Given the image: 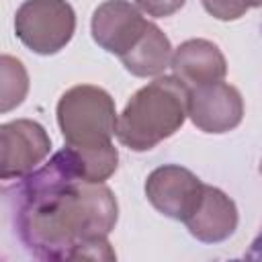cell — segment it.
Listing matches in <instances>:
<instances>
[{
  "mask_svg": "<svg viewBox=\"0 0 262 262\" xmlns=\"http://www.w3.org/2000/svg\"><path fill=\"white\" fill-rule=\"evenodd\" d=\"M188 117L203 133H227L244 119V98L239 90L225 82H211L190 88Z\"/></svg>",
  "mask_w": 262,
  "mask_h": 262,
  "instance_id": "8",
  "label": "cell"
},
{
  "mask_svg": "<svg viewBox=\"0 0 262 262\" xmlns=\"http://www.w3.org/2000/svg\"><path fill=\"white\" fill-rule=\"evenodd\" d=\"M188 96L190 88L174 74L158 76L125 104L117 121V139L133 151L154 149L184 125Z\"/></svg>",
  "mask_w": 262,
  "mask_h": 262,
  "instance_id": "2",
  "label": "cell"
},
{
  "mask_svg": "<svg viewBox=\"0 0 262 262\" xmlns=\"http://www.w3.org/2000/svg\"><path fill=\"white\" fill-rule=\"evenodd\" d=\"M172 74L182 80L188 88L219 82L227 74V61L221 49L209 39H186L182 41L170 61Z\"/></svg>",
  "mask_w": 262,
  "mask_h": 262,
  "instance_id": "10",
  "label": "cell"
},
{
  "mask_svg": "<svg viewBox=\"0 0 262 262\" xmlns=\"http://www.w3.org/2000/svg\"><path fill=\"white\" fill-rule=\"evenodd\" d=\"M51 151V137L33 119L0 125V178L12 180L33 172Z\"/></svg>",
  "mask_w": 262,
  "mask_h": 262,
  "instance_id": "5",
  "label": "cell"
},
{
  "mask_svg": "<svg viewBox=\"0 0 262 262\" xmlns=\"http://www.w3.org/2000/svg\"><path fill=\"white\" fill-rule=\"evenodd\" d=\"M57 125L66 145L100 147L113 143L117 135V108L113 96L94 84L68 88L55 108Z\"/></svg>",
  "mask_w": 262,
  "mask_h": 262,
  "instance_id": "3",
  "label": "cell"
},
{
  "mask_svg": "<svg viewBox=\"0 0 262 262\" xmlns=\"http://www.w3.org/2000/svg\"><path fill=\"white\" fill-rule=\"evenodd\" d=\"M172 53L174 49L166 33L156 23H149L137 45L119 59L123 61L129 74L137 78H151V76H160L170 66Z\"/></svg>",
  "mask_w": 262,
  "mask_h": 262,
  "instance_id": "11",
  "label": "cell"
},
{
  "mask_svg": "<svg viewBox=\"0 0 262 262\" xmlns=\"http://www.w3.org/2000/svg\"><path fill=\"white\" fill-rule=\"evenodd\" d=\"M237 207L221 188L205 184L196 209L184 219L192 237L203 244H219L229 239L237 229Z\"/></svg>",
  "mask_w": 262,
  "mask_h": 262,
  "instance_id": "9",
  "label": "cell"
},
{
  "mask_svg": "<svg viewBox=\"0 0 262 262\" xmlns=\"http://www.w3.org/2000/svg\"><path fill=\"white\" fill-rule=\"evenodd\" d=\"M18 41L37 55L61 51L76 33V12L68 0H25L14 14Z\"/></svg>",
  "mask_w": 262,
  "mask_h": 262,
  "instance_id": "4",
  "label": "cell"
},
{
  "mask_svg": "<svg viewBox=\"0 0 262 262\" xmlns=\"http://www.w3.org/2000/svg\"><path fill=\"white\" fill-rule=\"evenodd\" d=\"M29 92V74L20 59L4 53L0 57V113L16 108Z\"/></svg>",
  "mask_w": 262,
  "mask_h": 262,
  "instance_id": "12",
  "label": "cell"
},
{
  "mask_svg": "<svg viewBox=\"0 0 262 262\" xmlns=\"http://www.w3.org/2000/svg\"><path fill=\"white\" fill-rule=\"evenodd\" d=\"M186 0H135L137 8L143 10L147 16L154 18H166L172 16L174 12H178L184 6Z\"/></svg>",
  "mask_w": 262,
  "mask_h": 262,
  "instance_id": "14",
  "label": "cell"
},
{
  "mask_svg": "<svg viewBox=\"0 0 262 262\" xmlns=\"http://www.w3.org/2000/svg\"><path fill=\"white\" fill-rule=\"evenodd\" d=\"M260 174H262V162H260Z\"/></svg>",
  "mask_w": 262,
  "mask_h": 262,
  "instance_id": "17",
  "label": "cell"
},
{
  "mask_svg": "<svg viewBox=\"0 0 262 262\" xmlns=\"http://www.w3.org/2000/svg\"><path fill=\"white\" fill-rule=\"evenodd\" d=\"M14 227L39 260H115L108 233L119 219L115 192L104 182L82 178L70 145L47 164L18 178Z\"/></svg>",
  "mask_w": 262,
  "mask_h": 262,
  "instance_id": "1",
  "label": "cell"
},
{
  "mask_svg": "<svg viewBox=\"0 0 262 262\" xmlns=\"http://www.w3.org/2000/svg\"><path fill=\"white\" fill-rule=\"evenodd\" d=\"M248 260H262V231L254 237V242L250 244V250L246 252Z\"/></svg>",
  "mask_w": 262,
  "mask_h": 262,
  "instance_id": "15",
  "label": "cell"
},
{
  "mask_svg": "<svg viewBox=\"0 0 262 262\" xmlns=\"http://www.w3.org/2000/svg\"><path fill=\"white\" fill-rule=\"evenodd\" d=\"M149 20L129 0H104L96 6L90 20L92 39L113 55H125L143 37Z\"/></svg>",
  "mask_w": 262,
  "mask_h": 262,
  "instance_id": "7",
  "label": "cell"
},
{
  "mask_svg": "<svg viewBox=\"0 0 262 262\" xmlns=\"http://www.w3.org/2000/svg\"><path fill=\"white\" fill-rule=\"evenodd\" d=\"M203 8L217 20H237L250 8L252 0H201Z\"/></svg>",
  "mask_w": 262,
  "mask_h": 262,
  "instance_id": "13",
  "label": "cell"
},
{
  "mask_svg": "<svg viewBox=\"0 0 262 262\" xmlns=\"http://www.w3.org/2000/svg\"><path fill=\"white\" fill-rule=\"evenodd\" d=\"M143 188L156 211L184 223V219L196 209L205 182L188 168L164 164L147 174Z\"/></svg>",
  "mask_w": 262,
  "mask_h": 262,
  "instance_id": "6",
  "label": "cell"
},
{
  "mask_svg": "<svg viewBox=\"0 0 262 262\" xmlns=\"http://www.w3.org/2000/svg\"><path fill=\"white\" fill-rule=\"evenodd\" d=\"M262 6V0H252V8H260Z\"/></svg>",
  "mask_w": 262,
  "mask_h": 262,
  "instance_id": "16",
  "label": "cell"
}]
</instances>
